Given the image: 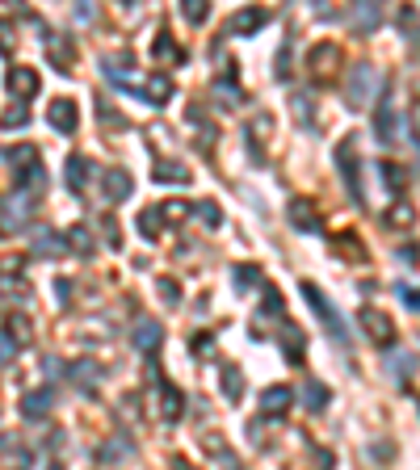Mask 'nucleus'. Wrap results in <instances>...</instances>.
I'll use <instances>...</instances> for the list:
<instances>
[{
  "label": "nucleus",
  "mask_w": 420,
  "mask_h": 470,
  "mask_svg": "<svg viewBox=\"0 0 420 470\" xmlns=\"http://www.w3.org/2000/svg\"><path fill=\"white\" fill-rule=\"evenodd\" d=\"M362 324L374 332L379 345H391V319H387V315H379V311H362Z\"/></svg>",
  "instance_id": "f257e3e1"
},
{
  "label": "nucleus",
  "mask_w": 420,
  "mask_h": 470,
  "mask_svg": "<svg viewBox=\"0 0 420 470\" xmlns=\"http://www.w3.org/2000/svg\"><path fill=\"white\" fill-rule=\"evenodd\" d=\"M50 126L72 130V126H76V105H72V101H55V105H50Z\"/></svg>",
  "instance_id": "f03ea898"
},
{
  "label": "nucleus",
  "mask_w": 420,
  "mask_h": 470,
  "mask_svg": "<svg viewBox=\"0 0 420 470\" xmlns=\"http://www.w3.org/2000/svg\"><path fill=\"white\" fill-rule=\"evenodd\" d=\"M8 88H13V92H21V97H29V92L38 88V76H34L29 67H17V71L8 76Z\"/></svg>",
  "instance_id": "7ed1b4c3"
},
{
  "label": "nucleus",
  "mask_w": 420,
  "mask_h": 470,
  "mask_svg": "<svg viewBox=\"0 0 420 470\" xmlns=\"http://www.w3.org/2000/svg\"><path fill=\"white\" fill-rule=\"evenodd\" d=\"M265 21V13H236L231 17V34H244V29H257Z\"/></svg>",
  "instance_id": "20e7f679"
},
{
  "label": "nucleus",
  "mask_w": 420,
  "mask_h": 470,
  "mask_svg": "<svg viewBox=\"0 0 420 470\" xmlns=\"http://www.w3.org/2000/svg\"><path fill=\"white\" fill-rule=\"evenodd\" d=\"M105 189H109V198H126V193H130V177H122V172H114V177L105 181Z\"/></svg>",
  "instance_id": "39448f33"
},
{
  "label": "nucleus",
  "mask_w": 420,
  "mask_h": 470,
  "mask_svg": "<svg viewBox=\"0 0 420 470\" xmlns=\"http://www.w3.org/2000/svg\"><path fill=\"white\" fill-rule=\"evenodd\" d=\"M290 219H294L299 227H320V223H316V214L307 210V202H294V206H290Z\"/></svg>",
  "instance_id": "423d86ee"
},
{
  "label": "nucleus",
  "mask_w": 420,
  "mask_h": 470,
  "mask_svg": "<svg viewBox=\"0 0 420 470\" xmlns=\"http://www.w3.org/2000/svg\"><path fill=\"white\" fill-rule=\"evenodd\" d=\"M282 403H290V391H282V387L265 391V408H269V412H282Z\"/></svg>",
  "instance_id": "0eeeda50"
},
{
  "label": "nucleus",
  "mask_w": 420,
  "mask_h": 470,
  "mask_svg": "<svg viewBox=\"0 0 420 470\" xmlns=\"http://www.w3.org/2000/svg\"><path fill=\"white\" fill-rule=\"evenodd\" d=\"M67 168H72V185H76V189H80V185H84V181H88V164H84V160H80V155H76V160H72V164H67Z\"/></svg>",
  "instance_id": "6e6552de"
},
{
  "label": "nucleus",
  "mask_w": 420,
  "mask_h": 470,
  "mask_svg": "<svg viewBox=\"0 0 420 470\" xmlns=\"http://www.w3.org/2000/svg\"><path fill=\"white\" fill-rule=\"evenodd\" d=\"M42 412H46V391H38V395L25 399V416H42Z\"/></svg>",
  "instance_id": "1a4fd4ad"
},
{
  "label": "nucleus",
  "mask_w": 420,
  "mask_h": 470,
  "mask_svg": "<svg viewBox=\"0 0 420 470\" xmlns=\"http://www.w3.org/2000/svg\"><path fill=\"white\" fill-rule=\"evenodd\" d=\"M156 336H160V328H156V324H151V328L143 324V328H139V349H147V345H156Z\"/></svg>",
  "instance_id": "9d476101"
},
{
  "label": "nucleus",
  "mask_w": 420,
  "mask_h": 470,
  "mask_svg": "<svg viewBox=\"0 0 420 470\" xmlns=\"http://www.w3.org/2000/svg\"><path fill=\"white\" fill-rule=\"evenodd\" d=\"M324 399H328V391H324V387H316V382H307V403H316V408H320Z\"/></svg>",
  "instance_id": "9b49d317"
},
{
  "label": "nucleus",
  "mask_w": 420,
  "mask_h": 470,
  "mask_svg": "<svg viewBox=\"0 0 420 470\" xmlns=\"http://www.w3.org/2000/svg\"><path fill=\"white\" fill-rule=\"evenodd\" d=\"M164 412H168V416L181 412V399H177V391H168V387H164Z\"/></svg>",
  "instance_id": "f8f14e48"
},
{
  "label": "nucleus",
  "mask_w": 420,
  "mask_h": 470,
  "mask_svg": "<svg viewBox=\"0 0 420 470\" xmlns=\"http://www.w3.org/2000/svg\"><path fill=\"white\" fill-rule=\"evenodd\" d=\"M21 122H25V109H8L4 113V126H21Z\"/></svg>",
  "instance_id": "ddd939ff"
}]
</instances>
